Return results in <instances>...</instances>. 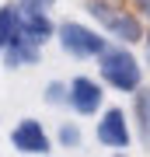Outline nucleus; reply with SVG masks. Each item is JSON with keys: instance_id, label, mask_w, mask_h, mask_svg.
<instances>
[{"instance_id": "obj_15", "label": "nucleus", "mask_w": 150, "mask_h": 157, "mask_svg": "<svg viewBox=\"0 0 150 157\" xmlns=\"http://www.w3.org/2000/svg\"><path fill=\"white\" fill-rule=\"evenodd\" d=\"M143 56H147V63H150V25H147V35H143Z\"/></svg>"}, {"instance_id": "obj_3", "label": "nucleus", "mask_w": 150, "mask_h": 157, "mask_svg": "<svg viewBox=\"0 0 150 157\" xmlns=\"http://www.w3.org/2000/svg\"><path fill=\"white\" fill-rule=\"evenodd\" d=\"M11 147L28 157H49V133L39 119H21L11 129Z\"/></svg>"}, {"instance_id": "obj_9", "label": "nucleus", "mask_w": 150, "mask_h": 157, "mask_svg": "<svg viewBox=\"0 0 150 157\" xmlns=\"http://www.w3.org/2000/svg\"><path fill=\"white\" fill-rule=\"evenodd\" d=\"M133 122H136L140 143L150 147V87L133 91Z\"/></svg>"}, {"instance_id": "obj_2", "label": "nucleus", "mask_w": 150, "mask_h": 157, "mask_svg": "<svg viewBox=\"0 0 150 157\" xmlns=\"http://www.w3.org/2000/svg\"><path fill=\"white\" fill-rule=\"evenodd\" d=\"M56 42H60V49L67 52V56H73V59H98L112 45L101 32L87 28V25H77V21L56 25Z\"/></svg>"}, {"instance_id": "obj_13", "label": "nucleus", "mask_w": 150, "mask_h": 157, "mask_svg": "<svg viewBox=\"0 0 150 157\" xmlns=\"http://www.w3.org/2000/svg\"><path fill=\"white\" fill-rule=\"evenodd\" d=\"M17 4H21V7H28V11H45V14H49L56 0H17Z\"/></svg>"}, {"instance_id": "obj_1", "label": "nucleus", "mask_w": 150, "mask_h": 157, "mask_svg": "<svg viewBox=\"0 0 150 157\" xmlns=\"http://www.w3.org/2000/svg\"><path fill=\"white\" fill-rule=\"evenodd\" d=\"M98 73L108 87L122 91V94H133V91L143 87V67L133 56L129 45H108L98 56Z\"/></svg>"}, {"instance_id": "obj_16", "label": "nucleus", "mask_w": 150, "mask_h": 157, "mask_svg": "<svg viewBox=\"0 0 150 157\" xmlns=\"http://www.w3.org/2000/svg\"><path fill=\"white\" fill-rule=\"evenodd\" d=\"M0 56H4V39H0Z\"/></svg>"}, {"instance_id": "obj_7", "label": "nucleus", "mask_w": 150, "mask_h": 157, "mask_svg": "<svg viewBox=\"0 0 150 157\" xmlns=\"http://www.w3.org/2000/svg\"><path fill=\"white\" fill-rule=\"evenodd\" d=\"M17 11H21V39H28L32 45H42L56 39V25H52V17L45 14V11H28V7L17 4Z\"/></svg>"}, {"instance_id": "obj_11", "label": "nucleus", "mask_w": 150, "mask_h": 157, "mask_svg": "<svg viewBox=\"0 0 150 157\" xmlns=\"http://www.w3.org/2000/svg\"><path fill=\"white\" fill-rule=\"evenodd\" d=\"M42 98H45V105H52V108L70 105V80H49L45 91H42Z\"/></svg>"}, {"instance_id": "obj_8", "label": "nucleus", "mask_w": 150, "mask_h": 157, "mask_svg": "<svg viewBox=\"0 0 150 157\" xmlns=\"http://www.w3.org/2000/svg\"><path fill=\"white\" fill-rule=\"evenodd\" d=\"M0 59H4V67H7V70L35 67V63L42 59V49H39V45H32L28 39H21V35H17V39H14V42L4 49V56H0Z\"/></svg>"}, {"instance_id": "obj_4", "label": "nucleus", "mask_w": 150, "mask_h": 157, "mask_svg": "<svg viewBox=\"0 0 150 157\" xmlns=\"http://www.w3.org/2000/svg\"><path fill=\"white\" fill-rule=\"evenodd\" d=\"M94 136L101 147H108V150H126L129 143H133V129L126 122V112L122 108H105V115L98 119L94 126Z\"/></svg>"}, {"instance_id": "obj_14", "label": "nucleus", "mask_w": 150, "mask_h": 157, "mask_svg": "<svg viewBox=\"0 0 150 157\" xmlns=\"http://www.w3.org/2000/svg\"><path fill=\"white\" fill-rule=\"evenodd\" d=\"M133 11L143 17V21H150V0H133Z\"/></svg>"}, {"instance_id": "obj_12", "label": "nucleus", "mask_w": 150, "mask_h": 157, "mask_svg": "<svg viewBox=\"0 0 150 157\" xmlns=\"http://www.w3.org/2000/svg\"><path fill=\"white\" fill-rule=\"evenodd\" d=\"M56 140H60V147H67V150H77V147L84 143V133L77 122H60V129H56Z\"/></svg>"}, {"instance_id": "obj_5", "label": "nucleus", "mask_w": 150, "mask_h": 157, "mask_svg": "<svg viewBox=\"0 0 150 157\" xmlns=\"http://www.w3.org/2000/svg\"><path fill=\"white\" fill-rule=\"evenodd\" d=\"M101 28H105L119 45H136V42H143V35H147L143 17L136 11H129V7H115V14H112Z\"/></svg>"}, {"instance_id": "obj_6", "label": "nucleus", "mask_w": 150, "mask_h": 157, "mask_svg": "<svg viewBox=\"0 0 150 157\" xmlns=\"http://www.w3.org/2000/svg\"><path fill=\"white\" fill-rule=\"evenodd\" d=\"M101 101H105V91H101L98 80H91V77H73L70 80V105L77 115H94L98 108H101Z\"/></svg>"}, {"instance_id": "obj_10", "label": "nucleus", "mask_w": 150, "mask_h": 157, "mask_svg": "<svg viewBox=\"0 0 150 157\" xmlns=\"http://www.w3.org/2000/svg\"><path fill=\"white\" fill-rule=\"evenodd\" d=\"M17 35H21V11H17V0L0 4V39H4V49L17 39Z\"/></svg>"}]
</instances>
